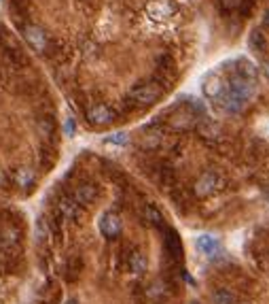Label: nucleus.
<instances>
[{
  "mask_svg": "<svg viewBox=\"0 0 269 304\" xmlns=\"http://www.w3.org/2000/svg\"><path fill=\"white\" fill-rule=\"evenodd\" d=\"M163 85L159 81H147V83H138L136 87L129 92V100L136 107H151L155 105L163 94Z\"/></svg>",
  "mask_w": 269,
  "mask_h": 304,
  "instance_id": "nucleus-1",
  "label": "nucleus"
},
{
  "mask_svg": "<svg viewBox=\"0 0 269 304\" xmlns=\"http://www.w3.org/2000/svg\"><path fill=\"white\" fill-rule=\"evenodd\" d=\"M227 92L237 96V98L244 100V103L248 105L254 98V94H256V81H248V79H242V77L233 75L229 81H227Z\"/></svg>",
  "mask_w": 269,
  "mask_h": 304,
  "instance_id": "nucleus-2",
  "label": "nucleus"
},
{
  "mask_svg": "<svg viewBox=\"0 0 269 304\" xmlns=\"http://www.w3.org/2000/svg\"><path fill=\"white\" fill-rule=\"evenodd\" d=\"M223 187V179L221 175L216 170H206L204 175L197 179V183H195V194L206 198V196H210L214 194L216 189H221Z\"/></svg>",
  "mask_w": 269,
  "mask_h": 304,
  "instance_id": "nucleus-3",
  "label": "nucleus"
},
{
  "mask_svg": "<svg viewBox=\"0 0 269 304\" xmlns=\"http://www.w3.org/2000/svg\"><path fill=\"white\" fill-rule=\"evenodd\" d=\"M24 38H26V43L38 54H43L47 49V45H49V38L45 34V30L34 26V24H30V26L24 28Z\"/></svg>",
  "mask_w": 269,
  "mask_h": 304,
  "instance_id": "nucleus-4",
  "label": "nucleus"
},
{
  "mask_svg": "<svg viewBox=\"0 0 269 304\" xmlns=\"http://www.w3.org/2000/svg\"><path fill=\"white\" fill-rule=\"evenodd\" d=\"M201 89H204V96H206V98H210V100H214V103L219 105L221 98H223L225 92H227V83L223 81L221 75H210V77H206Z\"/></svg>",
  "mask_w": 269,
  "mask_h": 304,
  "instance_id": "nucleus-5",
  "label": "nucleus"
},
{
  "mask_svg": "<svg viewBox=\"0 0 269 304\" xmlns=\"http://www.w3.org/2000/svg\"><path fill=\"white\" fill-rule=\"evenodd\" d=\"M100 232L106 238H117L121 234V219H119L117 213L106 211L104 215L100 217Z\"/></svg>",
  "mask_w": 269,
  "mask_h": 304,
  "instance_id": "nucleus-6",
  "label": "nucleus"
},
{
  "mask_svg": "<svg viewBox=\"0 0 269 304\" xmlns=\"http://www.w3.org/2000/svg\"><path fill=\"white\" fill-rule=\"evenodd\" d=\"M87 119L91 126H106L115 119V113H112V109L106 105H94L87 111Z\"/></svg>",
  "mask_w": 269,
  "mask_h": 304,
  "instance_id": "nucleus-7",
  "label": "nucleus"
},
{
  "mask_svg": "<svg viewBox=\"0 0 269 304\" xmlns=\"http://www.w3.org/2000/svg\"><path fill=\"white\" fill-rule=\"evenodd\" d=\"M147 13L155 22H163V19L174 15V7L170 5V0H153L147 5Z\"/></svg>",
  "mask_w": 269,
  "mask_h": 304,
  "instance_id": "nucleus-8",
  "label": "nucleus"
},
{
  "mask_svg": "<svg viewBox=\"0 0 269 304\" xmlns=\"http://www.w3.org/2000/svg\"><path fill=\"white\" fill-rule=\"evenodd\" d=\"M168 124L174 128V130H189L195 126V115L193 111L189 109H178L168 117Z\"/></svg>",
  "mask_w": 269,
  "mask_h": 304,
  "instance_id": "nucleus-9",
  "label": "nucleus"
},
{
  "mask_svg": "<svg viewBox=\"0 0 269 304\" xmlns=\"http://www.w3.org/2000/svg\"><path fill=\"white\" fill-rule=\"evenodd\" d=\"M96 196H98V189L94 183H81L75 187V194H72V198H75L79 207H89L96 200Z\"/></svg>",
  "mask_w": 269,
  "mask_h": 304,
  "instance_id": "nucleus-10",
  "label": "nucleus"
},
{
  "mask_svg": "<svg viewBox=\"0 0 269 304\" xmlns=\"http://www.w3.org/2000/svg\"><path fill=\"white\" fill-rule=\"evenodd\" d=\"M233 75L242 77V79H248V81H256L258 70H256V66H254L252 60H248V58H237L235 62H233Z\"/></svg>",
  "mask_w": 269,
  "mask_h": 304,
  "instance_id": "nucleus-11",
  "label": "nucleus"
},
{
  "mask_svg": "<svg viewBox=\"0 0 269 304\" xmlns=\"http://www.w3.org/2000/svg\"><path fill=\"white\" fill-rule=\"evenodd\" d=\"M57 213L64 219H79V215H81V207L75 202V198L72 196H61L59 198V202H57Z\"/></svg>",
  "mask_w": 269,
  "mask_h": 304,
  "instance_id": "nucleus-12",
  "label": "nucleus"
},
{
  "mask_svg": "<svg viewBox=\"0 0 269 304\" xmlns=\"http://www.w3.org/2000/svg\"><path fill=\"white\" fill-rule=\"evenodd\" d=\"M248 47H250L252 52H256V54L267 52V38H265V34L258 28H254L252 32L248 34Z\"/></svg>",
  "mask_w": 269,
  "mask_h": 304,
  "instance_id": "nucleus-13",
  "label": "nucleus"
},
{
  "mask_svg": "<svg viewBox=\"0 0 269 304\" xmlns=\"http://www.w3.org/2000/svg\"><path fill=\"white\" fill-rule=\"evenodd\" d=\"M13 181H15V185L17 187H30L34 183V172L22 166V168H15L13 170Z\"/></svg>",
  "mask_w": 269,
  "mask_h": 304,
  "instance_id": "nucleus-14",
  "label": "nucleus"
},
{
  "mask_svg": "<svg viewBox=\"0 0 269 304\" xmlns=\"http://www.w3.org/2000/svg\"><path fill=\"white\" fill-rule=\"evenodd\" d=\"M127 264H129V270L133 272V275H142V272L147 270V258H144L142 253L136 249V251H131V253H129Z\"/></svg>",
  "mask_w": 269,
  "mask_h": 304,
  "instance_id": "nucleus-15",
  "label": "nucleus"
},
{
  "mask_svg": "<svg viewBox=\"0 0 269 304\" xmlns=\"http://www.w3.org/2000/svg\"><path fill=\"white\" fill-rule=\"evenodd\" d=\"M142 219L149 221L151 226H161V224H163L161 211H159L157 207H153V205H144V207H142Z\"/></svg>",
  "mask_w": 269,
  "mask_h": 304,
  "instance_id": "nucleus-16",
  "label": "nucleus"
},
{
  "mask_svg": "<svg viewBox=\"0 0 269 304\" xmlns=\"http://www.w3.org/2000/svg\"><path fill=\"white\" fill-rule=\"evenodd\" d=\"M197 249L201 253H206V256H214V251L219 249V242H216V238L210 234H201L197 238Z\"/></svg>",
  "mask_w": 269,
  "mask_h": 304,
  "instance_id": "nucleus-17",
  "label": "nucleus"
},
{
  "mask_svg": "<svg viewBox=\"0 0 269 304\" xmlns=\"http://www.w3.org/2000/svg\"><path fill=\"white\" fill-rule=\"evenodd\" d=\"M165 249H168L172 256H180L182 253V245H180V238L176 236V232L170 230L168 232V238H165Z\"/></svg>",
  "mask_w": 269,
  "mask_h": 304,
  "instance_id": "nucleus-18",
  "label": "nucleus"
},
{
  "mask_svg": "<svg viewBox=\"0 0 269 304\" xmlns=\"http://www.w3.org/2000/svg\"><path fill=\"white\" fill-rule=\"evenodd\" d=\"M212 304H237V298L227 289H216L212 293Z\"/></svg>",
  "mask_w": 269,
  "mask_h": 304,
  "instance_id": "nucleus-19",
  "label": "nucleus"
},
{
  "mask_svg": "<svg viewBox=\"0 0 269 304\" xmlns=\"http://www.w3.org/2000/svg\"><path fill=\"white\" fill-rule=\"evenodd\" d=\"M49 236H51V228L47 224V219H38V224H36V240L45 242Z\"/></svg>",
  "mask_w": 269,
  "mask_h": 304,
  "instance_id": "nucleus-20",
  "label": "nucleus"
},
{
  "mask_svg": "<svg viewBox=\"0 0 269 304\" xmlns=\"http://www.w3.org/2000/svg\"><path fill=\"white\" fill-rule=\"evenodd\" d=\"M127 134L125 132H115V134H110L108 138H106V143H112V145H125L127 143Z\"/></svg>",
  "mask_w": 269,
  "mask_h": 304,
  "instance_id": "nucleus-21",
  "label": "nucleus"
},
{
  "mask_svg": "<svg viewBox=\"0 0 269 304\" xmlns=\"http://www.w3.org/2000/svg\"><path fill=\"white\" fill-rule=\"evenodd\" d=\"M240 3H242V0H221V5H223L225 11H231V9L240 7Z\"/></svg>",
  "mask_w": 269,
  "mask_h": 304,
  "instance_id": "nucleus-22",
  "label": "nucleus"
},
{
  "mask_svg": "<svg viewBox=\"0 0 269 304\" xmlns=\"http://www.w3.org/2000/svg\"><path fill=\"white\" fill-rule=\"evenodd\" d=\"M64 132H66V136H72V134H75V119H72V117H68V119H66V124H64Z\"/></svg>",
  "mask_w": 269,
  "mask_h": 304,
  "instance_id": "nucleus-23",
  "label": "nucleus"
},
{
  "mask_svg": "<svg viewBox=\"0 0 269 304\" xmlns=\"http://www.w3.org/2000/svg\"><path fill=\"white\" fill-rule=\"evenodd\" d=\"M38 130H40V132H43L45 136H51V130H53V128H51L49 121H40V124H38Z\"/></svg>",
  "mask_w": 269,
  "mask_h": 304,
  "instance_id": "nucleus-24",
  "label": "nucleus"
},
{
  "mask_svg": "<svg viewBox=\"0 0 269 304\" xmlns=\"http://www.w3.org/2000/svg\"><path fill=\"white\" fill-rule=\"evenodd\" d=\"M7 185V177H5V172L0 170V187H5Z\"/></svg>",
  "mask_w": 269,
  "mask_h": 304,
  "instance_id": "nucleus-25",
  "label": "nucleus"
},
{
  "mask_svg": "<svg viewBox=\"0 0 269 304\" xmlns=\"http://www.w3.org/2000/svg\"><path fill=\"white\" fill-rule=\"evenodd\" d=\"M263 24H265V26H267V28H269V11H267V13H265V19H263Z\"/></svg>",
  "mask_w": 269,
  "mask_h": 304,
  "instance_id": "nucleus-26",
  "label": "nucleus"
},
{
  "mask_svg": "<svg viewBox=\"0 0 269 304\" xmlns=\"http://www.w3.org/2000/svg\"><path fill=\"white\" fill-rule=\"evenodd\" d=\"M263 70H265V75L269 77V62H265V66H263Z\"/></svg>",
  "mask_w": 269,
  "mask_h": 304,
  "instance_id": "nucleus-27",
  "label": "nucleus"
},
{
  "mask_svg": "<svg viewBox=\"0 0 269 304\" xmlns=\"http://www.w3.org/2000/svg\"><path fill=\"white\" fill-rule=\"evenodd\" d=\"M191 304H197V302H191Z\"/></svg>",
  "mask_w": 269,
  "mask_h": 304,
  "instance_id": "nucleus-28",
  "label": "nucleus"
}]
</instances>
